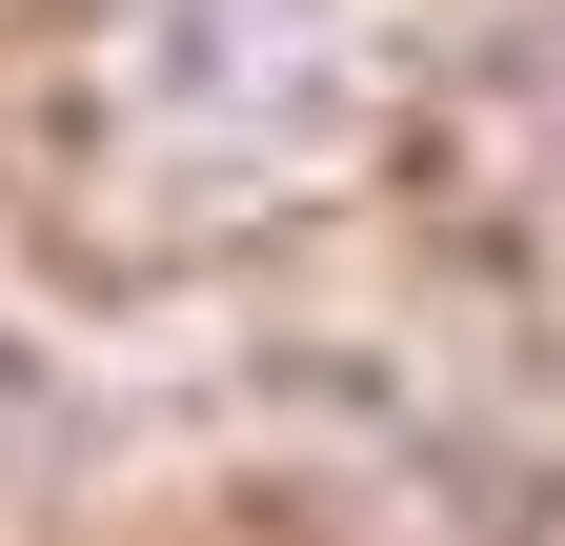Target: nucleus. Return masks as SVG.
<instances>
[{
    "mask_svg": "<svg viewBox=\"0 0 565 546\" xmlns=\"http://www.w3.org/2000/svg\"><path fill=\"white\" fill-rule=\"evenodd\" d=\"M364 82V0H121V122L162 102V162L282 182Z\"/></svg>",
    "mask_w": 565,
    "mask_h": 546,
    "instance_id": "f257e3e1",
    "label": "nucleus"
}]
</instances>
